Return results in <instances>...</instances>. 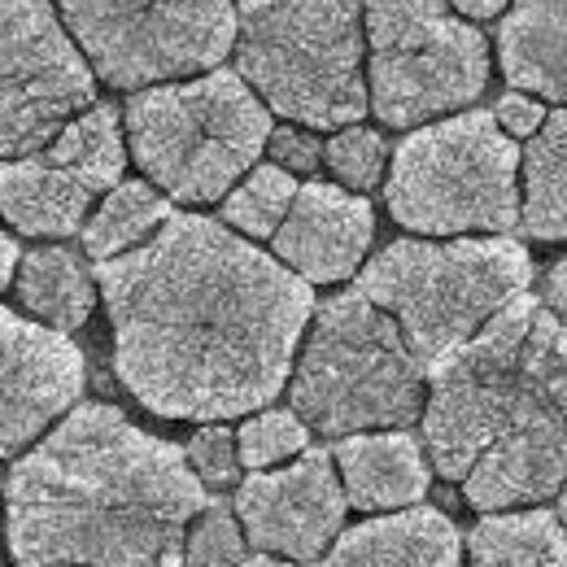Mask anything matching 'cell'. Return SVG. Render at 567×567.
Listing matches in <instances>:
<instances>
[{
  "mask_svg": "<svg viewBox=\"0 0 567 567\" xmlns=\"http://www.w3.org/2000/svg\"><path fill=\"white\" fill-rule=\"evenodd\" d=\"M524 166V206L519 227L537 240H567V110L546 114L528 136Z\"/></svg>",
  "mask_w": 567,
  "mask_h": 567,
  "instance_id": "20",
  "label": "cell"
},
{
  "mask_svg": "<svg viewBox=\"0 0 567 567\" xmlns=\"http://www.w3.org/2000/svg\"><path fill=\"white\" fill-rule=\"evenodd\" d=\"M424 445L476 511L546 502L567 485V328L519 292L427 367Z\"/></svg>",
  "mask_w": 567,
  "mask_h": 567,
  "instance_id": "3",
  "label": "cell"
},
{
  "mask_svg": "<svg viewBox=\"0 0 567 567\" xmlns=\"http://www.w3.org/2000/svg\"><path fill=\"white\" fill-rule=\"evenodd\" d=\"M346 489L332 472L328 450H301L292 467H267L240 481L236 515L245 524V537L292 564H315L328 555L346 524Z\"/></svg>",
  "mask_w": 567,
  "mask_h": 567,
  "instance_id": "12",
  "label": "cell"
},
{
  "mask_svg": "<svg viewBox=\"0 0 567 567\" xmlns=\"http://www.w3.org/2000/svg\"><path fill=\"white\" fill-rule=\"evenodd\" d=\"M96 284L118 380L162 420L218 424L271 406L315 310L310 284L206 214H171L105 258Z\"/></svg>",
  "mask_w": 567,
  "mask_h": 567,
  "instance_id": "1",
  "label": "cell"
},
{
  "mask_svg": "<svg viewBox=\"0 0 567 567\" xmlns=\"http://www.w3.org/2000/svg\"><path fill=\"white\" fill-rule=\"evenodd\" d=\"M92 193L49 153L0 162V214L22 236H74L87 218Z\"/></svg>",
  "mask_w": 567,
  "mask_h": 567,
  "instance_id": "17",
  "label": "cell"
},
{
  "mask_svg": "<svg viewBox=\"0 0 567 567\" xmlns=\"http://www.w3.org/2000/svg\"><path fill=\"white\" fill-rule=\"evenodd\" d=\"M240 79L267 110L306 127L367 114L362 0H236Z\"/></svg>",
  "mask_w": 567,
  "mask_h": 567,
  "instance_id": "4",
  "label": "cell"
},
{
  "mask_svg": "<svg viewBox=\"0 0 567 567\" xmlns=\"http://www.w3.org/2000/svg\"><path fill=\"white\" fill-rule=\"evenodd\" d=\"M240 567H310V564H292V559H276V555H254Z\"/></svg>",
  "mask_w": 567,
  "mask_h": 567,
  "instance_id": "34",
  "label": "cell"
},
{
  "mask_svg": "<svg viewBox=\"0 0 567 567\" xmlns=\"http://www.w3.org/2000/svg\"><path fill=\"white\" fill-rule=\"evenodd\" d=\"M202 506L179 445L87 402L4 476V542L18 567H179Z\"/></svg>",
  "mask_w": 567,
  "mask_h": 567,
  "instance_id": "2",
  "label": "cell"
},
{
  "mask_svg": "<svg viewBox=\"0 0 567 567\" xmlns=\"http://www.w3.org/2000/svg\"><path fill=\"white\" fill-rule=\"evenodd\" d=\"M245 564V537L236 515L223 502H206L197 511L193 533H184V567H240Z\"/></svg>",
  "mask_w": 567,
  "mask_h": 567,
  "instance_id": "26",
  "label": "cell"
},
{
  "mask_svg": "<svg viewBox=\"0 0 567 567\" xmlns=\"http://www.w3.org/2000/svg\"><path fill=\"white\" fill-rule=\"evenodd\" d=\"M341 489L358 511H406L420 506L432 485L424 445L393 427V432H354L337 445Z\"/></svg>",
  "mask_w": 567,
  "mask_h": 567,
  "instance_id": "16",
  "label": "cell"
},
{
  "mask_svg": "<svg viewBox=\"0 0 567 567\" xmlns=\"http://www.w3.org/2000/svg\"><path fill=\"white\" fill-rule=\"evenodd\" d=\"M546 306L559 315V323L567 328V258L550 271V280H546Z\"/></svg>",
  "mask_w": 567,
  "mask_h": 567,
  "instance_id": "31",
  "label": "cell"
},
{
  "mask_svg": "<svg viewBox=\"0 0 567 567\" xmlns=\"http://www.w3.org/2000/svg\"><path fill=\"white\" fill-rule=\"evenodd\" d=\"M472 567H567V528L550 511L485 515L467 537Z\"/></svg>",
  "mask_w": 567,
  "mask_h": 567,
  "instance_id": "21",
  "label": "cell"
},
{
  "mask_svg": "<svg viewBox=\"0 0 567 567\" xmlns=\"http://www.w3.org/2000/svg\"><path fill=\"white\" fill-rule=\"evenodd\" d=\"M92 74L114 87L214 71L236 49V0H58Z\"/></svg>",
  "mask_w": 567,
  "mask_h": 567,
  "instance_id": "10",
  "label": "cell"
},
{
  "mask_svg": "<svg viewBox=\"0 0 567 567\" xmlns=\"http://www.w3.org/2000/svg\"><path fill=\"white\" fill-rule=\"evenodd\" d=\"M323 567H463V537L436 506H406L337 533Z\"/></svg>",
  "mask_w": 567,
  "mask_h": 567,
  "instance_id": "15",
  "label": "cell"
},
{
  "mask_svg": "<svg viewBox=\"0 0 567 567\" xmlns=\"http://www.w3.org/2000/svg\"><path fill=\"white\" fill-rule=\"evenodd\" d=\"M494 123L511 141H519V136H533V132L546 123V110H542V101L528 96V92H506L494 105Z\"/></svg>",
  "mask_w": 567,
  "mask_h": 567,
  "instance_id": "30",
  "label": "cell"
},
{
  "mask_svg": "<svg viewBox=\"0 0 567 567\" xmlns=\"http://www.w3.org/2000/svg\"><path fill=\"white\" fill-rule=\"evenodd\" d=\"M96 101V74L53 0H0V162L49 148Z\"/></svg>",
  "mask_w": 567,
  "mask_h": 567,
  "instance_id": "11",
  "label": "cell"
},
{
  "mask_svg": "<svg viewBox=\"0 0 567 567\" xmlns=\"http://www.w3.org/2000/svg\"><path fill=\"white\" fill-rule=\"evenodd\" d=\"M13 271H18V245L0 231V288L13 280Z\"/></svg>",
  "mask_w": 567,
  "mask_h": 567,
  "instance_id": "33",
  "label": "cell"
},
{
  "mask_svg": "<svg viewBox=\"0 0 567 567\" xmlns=\"http://www.w3.org/2000/svg\"><path fill=\"white\" fill-rule=\"evenodd\" d=\"M384 157H389V148L380 141V132H371V127H341L328 148H323V162L332 166V175L346 184V188H354V193H367V188H375L380 184V175H384Z\"/></svg>",
  "mask_w": 567,
  "mask_h": 567,
  "instance_id": "27",
  "label": "cell"
},
{
  "mask_svg": "<svg viewBox=\"0 0 567 567\" xmlns=\"http://www.w3.org/2000/svg\"><path fill=\"white\" fill-rule=\"evenodd\" d=\"M375 236L371 202L337 184L297 188L292 206L276 227V258L306 284L350 280Z\"/></svg>",
  "mask_w": 567,
  "mask_h": 567,
  "instance_id": "14",
  "label": "cell"
},
{
  "mask_svg": "<svg viewBox=\"0 0 567 567\" xmlns=\"http://www.w3.org/2000/svg\"><path fill=\"white\" fill-rule=\"evenodd\" d=\"M83 393V354L66 332L0 306V458L31 445Z\"/></svg>",
  "mask_w": 567,
  "mask_h": 567,
  "instance_id": "13",
  "label": "cell"
},
{
  "mask_svg": "<svg viewBox=\"0 0 567 567\" xmlns=\"http://www.w3.org/2000/svg\"><path fill=\"white\" fill-rule=\"evenodd\" d=\"M171 214H175L171 202H166L153 184L123 179V184L110 188V197L101 202V210L87 218V227H83V249H87V258H96V262L118 258V254L144 245Z\"/></svg>",
  "mask_w": 567,
  "mask_h": 567,
  "instance_id": "23",
  "label": "cell"
},
{
  "mask_svg": "<svg viewBox=\"0 0 567 567\" xmlns=\"http://www.w3.org/2000/svg\"><path fill=\"white\" fill-rule=\"evenodd\" d=\"M497 53L519 92L567 105V0H515L497 31Z\"/></svg>",
  "mask_w": 567,
  "mask_h": 567,
  "instance_id": "18",
  "label": "cell"
},
{
  "mask_svg": "<svg viewBox=\"0 0 567 567\" xmlns=\"http://www.w3.org/2000/svg\"><path fill=\"white\" fill-rule=\"evenodd\" d=\"M301 450H310V427L301 424L297 411H262L236 436L240 467H254V472H267L284 458H297Z\"/></svg>",
  "mask_w": 567,
  "mask_h": 567,
  "instance_id": "25",
  "label": "cell"
},
{
  "mask_svg": "<svg viewBox=\"0 0 567 567\" xmlns=\"http://www.w3.org/2000/svg\"><path fill=\"white\" fill-rule=\"evenodd\" d=\"M367 105L389 127H420L472 105L489 83L485 35L454 18L445 0H362Z\"/></svg>",
  "mask_w": 567,
  "mask_h": 567,
  "instance_id": "9",
  "label": "cell"
},
{
  "mask_svg": "<svg viewBox=\"0 0 567 567\" xmlns=\"http://www.w3.org/2000/svg\"><path fill=\"white\" fill-rule=\"evenodd\" d=\"M389 214L424 236L515 231L519 227V144L485 110L411 132L384 184Z\"/></svg>",
  "mask_w": 567,
  "mask_h": 567,
  "instance_id": "8",
  "label": "cell"
},
{
  "mask_svg": "<svg viewBox=\"0 0 567 567\" xmlns=\"http://www.w3.org/2000/svg\"><path fill=\"white\" fill-rule=\"evenodd\" d=\"M18 297L22 306L44 319V328L74 332L87 323L92 306H96V284L87 276L83 258L66 245H44L22 254L18 262Z\"/></svg>",
  "mask_w": 567,
  "mask_h": 567,
  "instance_id": "19",
  "label": "cell"
},
{
  "mask_svg": "<svg viewBox=\"0 0 567 567\" xmlns=\"http://www.w3.org/2000/svg\"><path fill=\"white\" fill-rule=\"evenodd\" d=\"M62 171H71L74 179L96 197L110 193L114 184H123V132H118V110L114 105H87L79 110L71 123L53 136V144L44 148Z\"/></svg>",
  "mask_w": 567,
  "mask_h": 567,
  "instance_id": "22",
  "label": "cell"
},
{
  "mask_svg": "<svg viewBox=\"0 0 567 567\" xmlns=\"http://www.w3.org/2000/svg\"><path fill=\"white\" fill-rule=\"evenodd\" d=\"M267 148H271V162L288 175H315L323 162V144L310 132H297V127H271Z\"/></svg>",
  "mask_w": 567,
  "mask_h": 567,
  "instance_id": "29",
  "label": "cell"
},
{
  "mask_svg": "<svg viewBox=\"0 0 567 567\" xmlns=\"http://www.w3.org/2000/svg\"><path fill=\"white\" fill-rule=\"evenodd\" d=\"M533 284V258L519 240H398L358 276V292L375 301L432 367L472 341L502 306Z\"/></svg>",
  "mask_w": 567,
  "mask_h": 567,
  "instance_id": "5",
  "label": "cell"
},
{
  "mask_svg": "<svg viewBox=\"0 0 567 567\" xmlns=\"http://www.w3.org/2000/svg\"><path fill=\"white\" fill-rule=\"evenodd\" d=\"M193 476L210 489H227L240 481V454H236V436L227 432L223 424H206L184 450Z\"/></svg>",
  "mask_w": 567,
  "mask_h": 567,
  "instance_id": "28",
  "label": "cell"
},
{
  "mask_svg": "<svg viewBox=\"0 0 567 567\" xmlns=\"http://www.w3.org/2000/svg\"><path fill=\"white\" fill-rule=\"evenodd\" d=\"M424 380L427 367L402 328L354 288L315 310L292 375V411L328 436L406 427L424 415Z\"/></svg>",
  "mask_w": 567,
  "mask_h": 567,
  "instance_id": "6",
  "label": "cell"
},
{
  "mask_svg": "<svg viewBox=\"0 0 567 567\" xmlns=\"http://www.w3.org/2000/svg\"><path fill=\"white\" fill-rule=\"evenodd\" d=\"M297 197V179L271 166H254L249 175H240V184L223 197V223L245 231V236H276L284 214Z\"/></svg>",
  "mask_w": 567,
  "mask_h": 567,
  "instance_id": "24",
  "label": "cell"
},
{
  "mask_svg": "<svg viewBox=\"0 0 567 567\" xmlns=\"http://www.w3.org/2000/svg\"><path fill=\"white\" fill-rule=\"evenodd\" d=\"M559 519H564V528H567V485L559 489Z\"/></svg>",
  "mask_w": 567,
  "mask_h": 567,
  "instance_id": "35",
  "label": "cell"
},
{
  "mask_svg": "<svg viewBox=\"0 0 567 567\" xmlns=\"http://www.w3.org/2000/svg\"><path fill=\"white\" fill-rule=\"evenodd\" d=\"M271 114L231 71L141 87L127 101V141L141 171L175 202H223L267 148Z\"/></svg>",
  "mask_w": 567,
  "mask_h": 567,
  "instance_id": "7",
  "label": "cell"
},
{
  "mask_svg": "<svg viewBox=\"0 0 567 567\" xmlns=\"http://www.w3.org/2000/svg\"><path fill=\"white\" fill-rule=\"evenodd\" d=\"M458 13H467V18H494L506 9V0H450Z\"/></svg>",
  "mask_w": 567,
  "mask_h": 567,
  "instance_id": "32",
  "label": "cell"
}]
</instances>
